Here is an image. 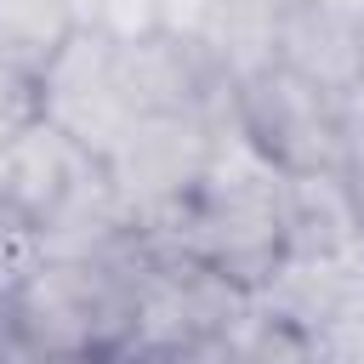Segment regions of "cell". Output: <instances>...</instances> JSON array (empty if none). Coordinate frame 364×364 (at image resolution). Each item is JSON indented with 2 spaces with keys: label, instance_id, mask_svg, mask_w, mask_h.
Returning <instances> with one entry per match:
<instances>
[{
  "label": "cell",
  "instance_id": "9c48e42d",
  "mask_svg": "<svg viewBox=\"0 0 364 364\" xmlns=\"http://www.w3.org/2000/svg\"><path fill=\"white\" fill-rule=\"evenodd\" d=\"M364 245V222L336 171H296L284 188V250L296 256H336Z\"/></svg>",
  "mask_w": 364,
  "mask_h": 364
},
{
  "label": "cell",
  "instance_id": "8992f818",
  "mask_svg": "<svg viewBox=\"0 0 364 364\" xmlns=\"http://www.w3.org/2000/svg\"><path fill=\"white\" fill-rule=\"evenodd\" d=\"M34 114L51 119L91 159H108L114 142L136 119L125 80H119V40L68 28V40L34 68Z\"/></svg>",
  "mask_w": 364,
  "mask_h": 364
},
{
  "label": "cell",
  "instance_id": "52a82bcc",
  "mask_svg": "<svg viewBox=\"0 0 364 364\" xmlns=\"http://www.w3.org/2000/svg\"><path fill=\"white\" fill-rule=\"evenodd\" d=\"M267 63L336 102H353L364 91V23L341 0H279L267 23Z\"/></svg>",
  "mask_w": 364,
  "mask_h": 364
},
{
  "label": "cell",
  "instance_id": "9a60e30c",
  "mask_svg": "<svg viewBox=\"0 0 364 364\" xmlns=\"http://www.w3.org/2000/svg\"><path fill=\"white\" fill-rule=\"evenodd\" d=\"M114 364H176V358H159V353H125V358H114Z\"/></svg>",
  "mask_w": 364,
  "mask_h": 364
},
{
  "label": "cell",
  "instance_id": "6da1fadb",
  "mask_svg": "<svg viewBox=\"0 0 364 364\" xmlns=\"http://www.w3.org/2000/svg\"><path fill=\"white\" fill-rule=\"evenodd\" d=\"M284 188H290V171H279L228 114V125L216 119L210 159H205L182 216L154 245H171V250L239 279L245 290H256L267 279V267L284 256Z\"/></svg>",
  "mask_w": 364,
  "mask_h": 364
},
{
  "label": "cell",
  "instance_id": "30bf717a",
  "mask_svg": "<svg viewBox=\"0 0 364 364\" xmlns=\"http://www.w3.org/2000/svg\"><path fill=\"white\" fill-rule=\"evenodd\" d=\"M68 0H0V68L34 80V68L68 40Z\"/></svg>",
  "mask_w": 364,
  "mask_h": 364
},
{
  "label": "cell",
  "instance_id": "ba28073f",
  "mask_svg": "<svg viewBox=\"0 0 364 364\" xmlns=\"http://www.w3.org/2000/svg\"><path fill=\"white\" fill-rule=\"evenodd\" d=\"M91 165H97V159H91L80 142H68L51 119L28 114V119L11 131V142H6V210H17L28 228H40V222L74 193V182H80Z\"/></svg>",
  "mask_w": 364,
  "mask_h": 364
},
{
  "label": "cell",
  "instance_id": "7c38bea8",
  "mask_svg": "<svg viewBox=\"0 0 364 364\" xmlns=\"http://www.w3.org/2000/svg\"><path fill=\"white\" fill-rule=\"evenodd\" d=\"M68 17H74V28H91L108 40H136L154 28L159 0H68Z\"/></svg>",
  "mask_w": 364,
  "mask_h": 364
},
{
  "label": "cell",
  "instance_id": "277c9868",
  "mask_svg": "<svg viewBox=\"0 0 364 364\" xmlns=\"http://www.w3.org/2000/svg\"><path fill=\"white\" fill-rule=\"evenodd\" d=\"M250 307V290L171 245L148 239V256L136 267V290H131V330H125V353H159L176 358L193 341L216 336L222 324H233Z\"/></svg>",
  "mask_w": 364,
  "mask_h": 364
},
{
  "label": "cell",
  "instance_id": "2e32d148",
  "mask_svg": "<svg viewBox=\"0 0 364 364\" xmlns=\"http://www.w3.org/2000/svg\"><path fill=\"white\" fill-rule=\"evenodd\" d=\"M358 23H364V11H358Z\"/></svg>",
  "mask_w": 364,
  "mask_h": 364
},
{
  "label": "cell",
  "instance_id": "5bb4252c",
  "mask_svg": "<svg viewBox=\"0 0 364 364\" xmlns=\"http://www.w3.org/2000/svg\"><path fill=\"white\" fill-rule=\"evenodd\" d=\"M336 176H341L358 222H364V91H358V97L347 102V114H341V159H336Z\"/></svg>",
  "mask_w": 364,
  "mask_h": 364
},
{
  "label": "cell",
  "instance_id": "5b68a950",
  "mask_svg": "<svg viewBox=\"0 0 364 364\" xmlns=\"http://www.w3.org/2000/svg\"><path fill=\"white\" fill-rule=\"evenodd\" d=\"M233 125L279 165V171H336L341 159V114L347 102L324 97L318 85L296 80L279 63H256L228 85Z\"/></svg>",
  "mask_w": 364,
  "mask_h": 364
},
{
  "label": "cell",
  "instance_id": "4fadbf2b",
  "mask_svg": "<svg viewBox=\"0 0 364 364\" xmlns=\"http://www.w3.org/2000/svg\"><path fill=\"white\" fill-rule=\"evenodd\" d=\"M34 262H40V233L17 210H0V301H11L23 290Z\"/></svg>",
  "mask_w": 364,
  "mask_h": 364
},
{
  "label": "cell",
  "instance_id": "7a4b0ae2",
  "mask_svg": "<svg viewBox=\"0 0 364 364\" xmlns=\"http://www.w3.org/2000/svg\"><path fill=\"white\" fill-rule=\"evenodd\" d=\"M148 239L108 256H40L23 290L11 296V318L34 358H119L131 330V290Z\"/></svg>",
  "mask_w": 364,
  "mask_h": 364
},
{
  "label": "cell",
  "instance_id": "3957f363",
  "mask_svg": "<svg viewBox=\"0 0 364 364\" xmlns=\"http://www.w3.org/2000/svg\"><path fill=\"white\" fill-rule=\"evenodd\" d=\"M216 108L205 114H136L131 131L114 142V154L102 159L131 228L142 239H165L171 222L182 216L205 159H210V136H216Z\"/></svg>",
  "mask_w": 364,
  "mask_h": 364
},
{
  "label": "cell",
  "instance_id": "8fae6325",
  "mask_svg": "<svg viewBox=\"0 0 364 364\" xmlns=\"http://www.w3.org/2000/svg\"><path fill=\"white\" fill-rule=\"evenodd\" d=\"M307 364H364V279L301 330Z\"/></svg>",
  "mask_w": 364,
  "mask_h": 364
}]
</instances>
